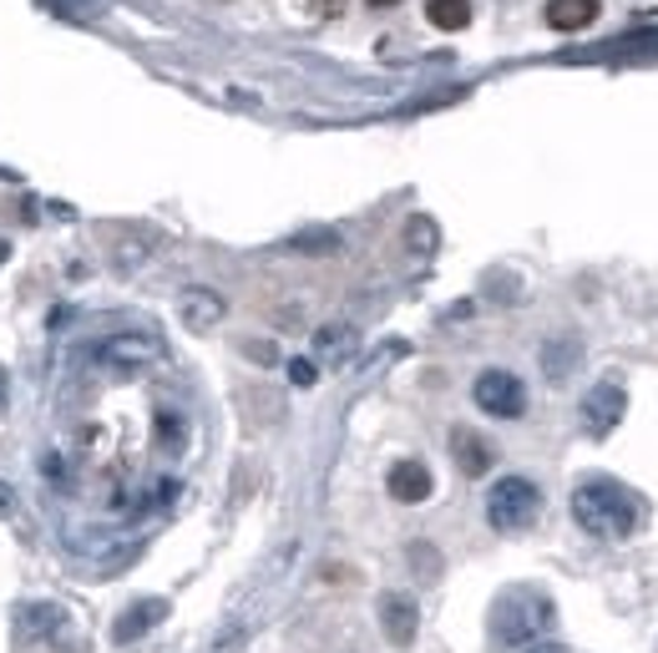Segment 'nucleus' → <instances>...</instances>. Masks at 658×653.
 <instances>
[{
  "instance_id": "obj_1",
  "label": "nucleus",
  "mask_w": 658,
  "mask_h": 653,
  "mask_svg": "<svg viewBox=\"0 0 658 653\" xmlns=\"http://www.w3.org/2000/svg\"><path fill=\"white\" fill-rule=\"evenodd\" d=\"M572 517H578L582 532L608 537V542H623L644 527V497L628 492L613 476H588V482L572 492Z\"/></svg>"
},
{
  "instance_id": "obj_2",
  "label": "nucleus",
  "mask_w": 658,
  "mask_h": 653,
  "mask_svg": "<svg viewBox=\"0 0 658 653\" xmlns=\"http://www.w3.org/2000/svg\"><path fill=\"white\" fill-rule=\"evenodd\" d=\"M557 623V608L547 593L537 588H517V593H501L497 608H491V639L497 643H532L542 639L547 628Z\"/></svg>"
},
{
  "instance_id": "obj_3",
  "label": "nucleus",
  "mask_w": 658,
  "mask_h": 653,
  "mask_svg": "<svg viewBox=\"0 0 658 653\" xmlns=\"http://www.w3.org/2000/svg\"><path fill=\"white\" fill-rule=\"evenodd\" d=\"M542 517V492L532 476H501L487 492V522L491 532H526Z\"/></svg>"
},
{
  "instance_id": "obj_4",
  "label": "nucleus",
  "mask_w": 658,
  "mask_h": 653,
  "mask_svg": "<svg viewBox=\"0 0 658 653\" xmlns=\"http://www.w3.org/2000/svg\"><path fill=\"white\" fill-rule=\"evenodd\" d=\"M472 401L476 410H487V416L497 420H522L526 416V385L522 375H512V370H481V375L472 380Z\"/></svg>"
},
{
  "instance_id": "obj_5",
  "label": "nucleus",
  "mask_w": 658,
  "mask_h": 653,
  "mask_svg": "<svg viewBox=\"0 0 658 653\" xmlns=\"http://www.w3.org/2000/svg\"><path fill=\"white\" fill-rule=\"evenodd\" d=\"M623 416H628V391H623L619 380H598V385L582 395V426H588L592 436H608Z\"/></svg>"
},
{
  "instance_id": "obj_6",
  "label": "nucleus",
  "mask_w": 658,
  "mask_h": 653,
  "mask_svg": "<svg viewBox=\"0 0 658 653\" xmlns=\"http://www.w3.org/2000/svg\"><path fill=\"white\" fill-rule=\"evenodd\" d=\"M97 365H106V370H143V365H152V360H162V345L152 340V335H112V340H102L97 345Z\"/></svg>"
},
{
  "instance_id": "obj_7",
  "label": "nucleus",
  "mask_w": 658,
  "mask_h": 653,
  "mask_svg": "<svg viewBox=\"0 0 658 653\" xmlns=\"http://www.w3.org/2000/svg\"><path fill=\"white\" fill-rule=\"evenodd\" d=\"M61 623H66V608L61 603H46V598H26L11 618L15 643H46L61 633Z\"/></svg>"
},
{
  "instance_id": "obj_8",
  "label": "nucleus",
  "mask_w": 658,
  "mask_h": 653,
  "mask_svg": "<svg viewBox=\"0 0 658 653\" xmlns=\"http://www.w3.org/2000/svg\"><path fill=\"white\" fill-rule=\"evenodd\" d=\"M381 628L395 649H410L421 633V603L410 593H381Z\"/></svg>"
},
{
  "instance_id": "obj_9",
  "label": "nucleus",
  "mask_w": 658,
  "mask_h": 653,
  "mask_svg": "<svg viewBox=\"0 0 658 653\" xmlns=\"http://www.w3.org/2000/svg\"><path fill=\"white\" fill-rule=\"evenodd\" d=\"M385 486H390V497L400 502V507H421V502L435 492V476H431V466H426V461L406 457V461H395V466H390Z\"/></svg>"
},
{
  "instance_id": "obj_10",
  "label": "nucleus",
  "mask_w": 658,
  "mask_h": 653,
  "mask_svg": "<svg viewBox=\"0 0 658 653\" xmlns=\"http://www.w3.org/2000/svg\"><path fill=\"white\" fill-rule=\"evenodd\" d=\"M178 314H183V325L193 329V335H208L228 314V300L218 289H183V294H178Z\"/></svg>"
},
{
  "instance_id": "obj_11",
  "label": "nucleus",
  "mask_w": 658,
  "mask_h": 653,
  "mask_svg": "<svg viewBox=\"0 0 658 653\" xmlns=\"http://www.w3.org/2000/svg\"><path fill=\"white\" fill-rule=\"evenodd\" d=\"M451 461H456L461 476H487L497 466V451H491L487 436H476L472 426H456L451 431Z\"/></svg>"
},
{
  "instance_id": "obj_12",
  "label": "nucleus",
  "mask_w": 658,
  "mask_h": 653,
  "mask_svg": "<svg viewBox=\"0 0 658 653\" xmlns=\"http://www.w3.org/2000/svg\"><path fill=\"white\" fill-rule=\"evenodd\" d=\"M162 618H168V598H137L127 608V613L112 623V639L117 643H132V639H143L147 628H158Z\"/></svg>"
},
{
  "instance_id": "obj_13",
  "label": "nucleus",
  "mask_w": 658,
  "mask_h": 653,
  "mask_svg": "<svg viewBox=\"0 0 658 653\" xmlns=\"http://www.w3.org/2000/svg\"><path fill=\"white\" fill-rule=\"evenodd\" d=\"M582 365V340H572V335H557V340L542 345V375L553 380V385H563V380H572Z\"/></svg>"
},
{
  "instance_id": "obj_14",
  "label": "nucleus",
  "mask_w": 658,
  "mask_h": 653,
  "mask_svg": "<svg viewBox=\"0 0 658 653\" xmlns=\"http://www.w3.org/2000/svg\"><path fill=\"white\" fill-rule=\"evenodd\" d=\"M547 26L553 31H588L603 15V0H547Z\"/></svg>"
},
{
  "instance_id": "obj_15",
  "label": "nucleus",
  "mask_w": 658,
  "mask_h": 653,
  "mask_svg": "<svg viewBox=\"0 0 658 653\" xmlns=\"http://www.w3.org/2000/svg\"><path fill=\"white\" fill-rule=\"evenodd\" d=\"M355 345H360L355 325H325V329L315 335V354H319V360H329V365L350 360V354H355Z\"/></svg>"
},
{
  "instance_id": "obj_16",
  "label": "nucleus",
  "mask_w": 658,
  "mask_h": 653,
  "mask_svg": "<svg viewBox=\"0 0 658 653\" xmlns=\"http://www.w3.org/2000/svg\"><path fill=\"white\" fill-rule=\"evenodd\" d=\"M426 21L435 31H466L472 26V0H426Z\"/></svg>"
},
{
  "instance_id": "obj_17",
  "label": "nucleus",
  "mask_w": 658,
  "mask_h": 653,
  "mask_svg": "<svg viewBox=\"0 0 658 653\" xmlns=\"http://www.w3.org/2000/svg\"><path fill=\"white\" fill-rule=\"evenodd\" d=\"M406 558H410V573L421 577V583H435V577H441V552H435L431 542H410Z\"/></svg>"
},
{
  "instance_id": "obj_18",
  "label": "nucleus",
  "mask_w": 658,
  "mask_h": 653,
  "mask_svg": "<svg viewBox=\"0 0 658 653\" xmlns=\"http://www.w3.org/2000/svg\"><path fill=\"white\" fill-rule=\"evenodd\" d=\"M435 244H441V234H435V218L416 213V218L406 223V249H410V254H431Z\"/></svg>"
},
{
  "instance_id": "obj_19",
  "label": "nucleus",
  "mask_w": 658,
  "mask_h": 653,
  "mask_svg": "<svg viewBox=\"0 0 658 653\" xmlns=\"http://www.w3.org/2000/svg\"><path fill=\"white\" fill-rule=\"evenodd\" d=\"M183 436H188L183 416H172V410H158V446H162V451H183Z\"/></svg>"
},
{
  "instance_id": "obj_20",
  "label": "nucleus",
  "mask_w": 658,
  "mask_h": 653,
  "mask_svg": "<svg viewBox=\"0 0 658 653\" xmlns=\"http://www.w3.org/2000/svg\"><path fill=\"white\" fill-rule=\"evenodd\" d=\"M294 249H309V254H329V249H340V234H329V228H309V234L290 238Z\"/></svg>"
},
{
  "instance_id": "obj_21",
  "label": "nucleus",
  "mask_w": 658,
  "mask_h": 653,
  "mask_svg": "<svg viewBox=\"0 0 658 653\" xmlns=\"http://www.w3.org/2000/svg\"><path fill=\"white\" fill-rule=\"evenodd\" d=\"M290 380H294V385H315L319 365H315V360H290Z\"/></svg>"
},
{
  "instance_id": "obj_22",
  "label": "nucleus",
  "mask_w": 658,
  "mask_h": 653,
  "mask_svg": "<svg viewBox=\"0 0 658 653\" xmlns=\"http://www.w3.org/2000/svg\"><path fill=\"white\" fill-rule=\"evenodd\" d=\"M243 350H249V360H259V365H274V360H279L274 345H259V340H249Z\"/></svg>"
},
{
  "instance_id": "obj_23",
  "label": "nucleus",
  "mask_w": 658,
  "mask_h": 653,
  "mask_svg": "<svg viewBox=\"0 0 658 653\" xmlns=\"http://www.w3.org/2000/svg\"><path fill=\"white\" fill-rule=\"evenodd\" d=\"M522 653H572V649H563L557 639H537V643H526Z\"/></svg>"
},
{
  "instance_id": "obj_24",
  "label": "nucleus",
  "mask_w": 658,
  "mask_h": 653,
  "mask_svg": "<svg viewBox=\"0 0 658 653\" xmlns=\"http://www.w3.org/2000/svg\"><path fill=\"white\" fill-rule=\"evenodd\" d=\"M309 11H319V15H344V0H309Z\"/></svg>"
},
{
  "instance_id": "obj_25",
  "label": "nucleus",
  "mask_w": 658,
  "mask_h": 653,
  "mask_svg": "<svg viewBox=\"0 0 658 653\" xmlns=\"http://www.w3.org/2000/svg\"><path fill=\"white\" fill-rule=\"evenodd\" d=\"M365 5H375V11H381V5H400V0H365Z\"/></svg>"
},
{
  "instance_id": "obj_26",
  "label": "nucleus",
  "mask_w": 658,
  "mask_h": 653,
  "mask_svg": "<svg viewBox=\"0 0 658 653\" xmlns=\"http://www.w3.org/2000/svg\"><path fill=\"white\" fill-rule=\"evenodd\" d=\"M5 507H11V497H5V486H0V511H5Z\"/></svg>"
},
{
  "instance_id": "obj_27",
  "label": "nucleus",
  "mask_w": 658,
  "mask_h": 653,
  "mask_svg": "<svg viewBox=\"0 0 658 653\" xmlns=\"http://www.w3.org/2000/svg\"><path fill=\"white\" fill-rule=\"evenodd\" d=\"M5 254H11V244H5V238H0V263H5Z\"/></svg>"
}]
</instances>
